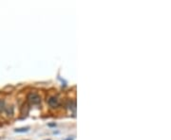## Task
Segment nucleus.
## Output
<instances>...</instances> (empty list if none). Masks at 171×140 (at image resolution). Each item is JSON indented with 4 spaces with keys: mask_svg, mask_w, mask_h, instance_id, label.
<instances>
[{
    "mask_svg": "<svg viewBox=\"0 0 171 140\" xmlns=\"http://www.w3.org/2000/svg\"><path fill=\"white\" fill-rule=\"evenodd\" d=\"M29 128V127H26V128H18V129H15V132L16 133H26L28 132Z\"/></svg>",
    "mask_w": 171,
    "mask_h": 140,
    "instance_id": "obj_3",
    "label": "nucleus"
},
{
    "mask_svg": "<svg viewBox=\"0 0 171 140\" xmlns=\"http://www.w3.org/2000/svg\"><path fill=\"white\" fill-rule=\"evenodd\" d=\"M27 100L28 102L31 104V105H38L41 102V98L37 93H34V92H31V93L28 94L27 96Z\"/></svg>",
    "mask_w": 171,
    "mask_h": 140,
    "instance_id": "obj_1",
    "label": "nucleus"
},
{
    "mask_svg": "<svg viewBox=\"0 0 171 140\" xmlns=\"http://www.w3.org/2000/svg\"><path fill=\"white\" fill-rule=\"evenodd\" d=\"M4 106H5V102H4V100H0V112L4 110Z\"/></svg>",
    "mask_w": 171,
    "mask_h": 140,
    "instance_id": "obj_4",
    "label": "nucleus"
},
{
    "mask_svg": "<svg viewBox=\"0 0 171 140\" xmlns=\"http://www.w3.org/2000/svg\"><path fill=\"white\" fill-rule=\"evenodd\" d=\"M65 140H73V138H71V139H70V138H69V139H65Z\"/></svg>",
    "mask_w": 171,
    "mask_h": 140,
    "instance_id": "obj_6",
    "label": "nucleus"
},
{
    "mask_svg": "<svg viewBox=\"0 0 171 140\" xmlns=\"http://www.w3.org/2000/svg\"><path fill=\"white\" fill-rule=\"evenodd\" d=\"M49 126H51V127H52V126H55V123H53V124H49Z\"/></svg>",
    "mask_w": 171,
    "mask_h": 140,
    "instance_id": "obj_5",
    "label": "nucleus"
},
{
    "mask_svg": "<svg viewBox=\"0 0 171 140\" xmlns=\"http://www.w3.org/2000/svg\"><path fill=\"white\" fill-rule=\"evenodd\" d=\"M47 101H48V104L51 107V108H57V107L60 105L59 99L55 96H51L48 100H47Z\"/></svg>",
    "mask_w": 171,
    "mask_h": 140,
    "instance_id": "obj_2",
    "label": "nucleus"
}]
</instances>
